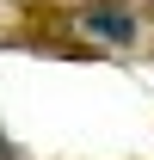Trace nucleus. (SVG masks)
<instances>
[{"instance_id": "f257e3e1", "label": "nucleus", "mask_w": 154, "mask_h": 160, "mask_svg": "<svg viewBox=\"0 0 154 160\" xmlns=\"http://www.w3.org/2000/svg\"><path fill=\"white\" fill-rule=\"evenodd\" d=\"M80 31H93L99 43H130L136 37V12L123 0H93V6L80 12Z\"/></svg>"}, {"instance_id": "f03ea898", "label": "nucleus", "mask_w": 154, "mask_h": 160, "mask_svg": "<svg viewBox=\"0 0 154 160\" xmlns=\"http://www.w3.org/2000/svg\"><path fill=\"white\" fill-rule=\"evenodd\" d=\"M0 160H6V148H0Z\"/></svg>"}]
</instances>
